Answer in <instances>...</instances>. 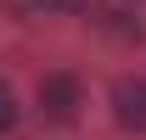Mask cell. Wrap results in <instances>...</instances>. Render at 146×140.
Masks as SVG:
<instances>
[{
  "instance_id": "6da1fadb",
  "label": "cell",
  "mask_w": 146,
  "mask_h": 140,
  "mask_svg": "<svg viewBox=\"0 0 146 140\" xmlns=\"http://www.w3.org/2000/svg\"><path fill=\"white\" fill-rule=\"evenodd\" d=\"M79 106H84V90H79L73 73H45V79H39V112L51 123H73Z\"/></svg>"
},
{
  "instance_id": "7a4b0ae2",
  "label": "cell",
  "mask_w": 146,
  "mask_h": 140,
  "mask_svg": "<svg viewBox=\"0 0 146 140\" xmlns=\"http://www.w3.org/2000/svg\"><path fill=\"white\" fill-rule=\"evenodd\" d=\"M112 118H118V129L146 135V79H118L112 84Z\"/></svg>"
},
{
  "instance_id": "3957f363",
  "label": "cell",
  "mask_w": 146,
  "mask_h": 140,
  "mask_svg": "<svg viewBox=\"0 0 146 140\" xmlns=\"http://www.w3.org/2000/svg\"><path fill=\"white\" fill-rule=\"evenodd\" d=\"M6 11L23 22H39V17H79L84 0H6Z\"/></svg>"
},
{
  "instance_id": "277c9868",
  "label": "cell",
  "mask_w": 146,
  "mask_h": 140,
  "mask_svg": "<svg viewBox=\"0 0 146 140\" xmlns=\"http://www.w3.org/2000/svg\"><path fill=\"white\" fill-rule=\"evenodd\" d=\"M11 129H17V95L0 84V135H11Z\"/></svg>"
},
{
  "instance_id": "5b68a950",
  "label": "cell",
  "mask_w": 146,
  "mask_h": 140,
  "mask_svg": "<svg viewBox=\"0 0 146 140\" xmlns=\"http://www.w3.org/2000/svg\"><path fill=\"white\" fill-rule=\"evenodd\" d=\"M129 6H141V0H129Z\"/></svg>"
}]
</instances>
